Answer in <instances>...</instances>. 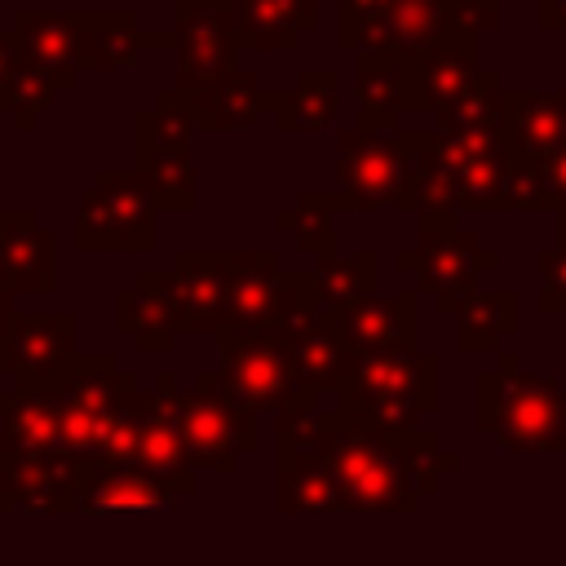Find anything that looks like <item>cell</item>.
<instances>
[{
  "mask_svg": "<svg viewBox=\"0 0 566 566\" xmlns=\"http://www.w3.org/2000/svg\"><path fill=\"white\" fill-rule=\"evenodd\" d=\"M478 429L517 455H566V385L522 371L513 349L478 376Z\"/></svg>",
  "mask_w": 566,
  "mask_h": 566,
  "instance_id": "6da1fadb",
  "label": "cell"
},
{
  "mask_svg": "<svg viewBox=\"0 0 566 566\" xmlns=\"http://www.w3.org/2000/svg\"><path fill=\"white\" fill-rule=\"evenodd\" d=\"M500 27V0H336V49L416 53L442 35H486Z\"/></svg>",
  "mask_w": 566,
  "mask_h": 566,
  "instance_id": "7a4b0ae2",
  "label": "cell"
},
{
  "mask_svg": "<svg viewBox=\"0 0 566 566\" xmlns=\"http://www.w3.org/2000/svg\"><path fill=\"white\" fill-rule=\"evenodd\" d=\"M438 128H398V133H367L340 128L336 133V203L340 212H416L420 195V159Z\"/></svg>",
  "mask_w": 566,
  "mask_h": 566,
  "instance_id": "3957f363",
  "label": "cell"
},
{
  "mask_svg": "<svg viewBox=\"0 0 566 566\" xmlns=\"http://www.w3.org/2000/svg\"><path fill=\"white\" fill-rule=\"evenodd\" d=\"M18 80H13V128L35 133L40 115L75 88L84 71L80 13L75 9H18Z\"/></svg>",
  "mask_w": 566,
  "mask_h": 566,
  "instance_id": "277c9868",
  "label": "cell"
},
{
  "mask_svg": "<svg viewBox=\"0 0 566 566\" xmlns=\"http://www.w3.org/2000/svg\"><path fill=\"white\" fill-rule=\"evenodd\" d=\"M394 265L411 274L416 292L433 296L438 314H455V305L500 270V252L464 230L460 212H416V243L402 248Z\"/></svg>",
  "mask_w": 566,
  "mask_h": 566,
  "instance_id": "5b68a950",
  "label": "cell"
},
{
  "mask_svg": "<svg viewBox=\"0 0 566 566\" xmlns=\"http://www.w3.org/2000/svg\"><path fill=\"white\" fill-rule=\"evenodd\" d=\"M327 473L345 500V513H398L411 517L420 509V486L407 469L402 442L363 433V429H336L323 447Z\"/></svg>",
  "mask_w": 566,
  "mask_h": 566,
  "instance_id": "8992f818",
  "label": "cell"
},
{
  "mask_svg": "<svg viewBox=\"0 0 566 566\" xmlns=\"http://www.w3.org/2000/svg\"><path fill=\"white\" fill-rule=\"evenodd\" d=\"M159 195L142 168H102L75 203V252H150Z\"/></svg>",
  "mask_w": 566,
  "mask_h": 566,
  "instance_id": "52a82bcc",
  "label": "cell"
},
{
  "mask_svg": "<svg viewBox=\"0 0 566 566\" xmlns=\"http://www.w3.org/2000/svg\"><path fill=\"white\" fill-rule=\"evenodd\" d=\"M195 128L199 124H195L190 102L177 84L155 93V102L133 115L137 168L150 177L164 212H195L199 208V168L190 159Z\"/></svg>",
  "mask_w": 566,
  "mask_h": 566,
  "instance_id": "ba28073f",
  "label": "cell"
},
{
  "mask_svg": "<svg viewBox=\"0 0 566 566\" xmlns=\"http://www.w3.org/2000/svg\"><path fill=\"white\" fill-rule=\"evenodd\" d=\"M256 420V411L239 407L226 394L221 371H199L195 385L177 394V429L195 473H234L239 460L261 447Z\"/></svg>",
  "mask_w": 566,
  "mask_h": 566,
  "instance_id": "9c48e42d",
  "label": "cell"
},
{
  "mask_svg": "<svg viewBox=\"0 0 566 566\" xmlns=\"http://www.w3.org/2000/svg\"><path fill=\"white\" fill-rule=\"evenodd\" d=\"M133 385H137V376L124 371L119 358L106 349L80 354L71 363V371L57 380V389H62V451H71L84 469L102 464L111 416Z\"/></svg>",
  "mask_w": 566,
  "mask_h": 566,
  "instance_id": "30bf717a",
  "label": "cell"
},
{
  "mask_svg": "<svg viewBox=\"0 0 566 566\" xmlns=\"http://www.w3.org/2000/svg\"><path fill=\"white\" fill-rule=\"evenodd\" d=\"M172 35H177V88H203L234 71V9L230 0H172Z\"/></svg>",
  "mask_w": 566,
  "mask_h": 566,
  "instance_id": "8fae6325",
  "label": "cell"
},
{
  "mask_svg": "<svg viewBox=\"0 0 566 566\" xmlns=\"http://www.w3.org/2000/svg\"><path fill=\"white\" fill-rule=\"evenodd\" d=\"M221 385L248 411H274L287 389V340L279 332H217Z\"/></svg>",
  "mask_w": 566,
  "mask_h": 566,
  "instance_id": "7c38bea8",
  "label": "cell"
},
{
  "mask_svg": "<svg viewBox=\"0 0 566 566\" xmlns=\"http://www.w3.org/2000/svg\"><path fill=\"white\" fill-rule=\"evenodd\" d=\"M75 358V314L66 310H18L0 340V376L13 385H53L71 371Z\"/></svg>",
  "mask_w": 566,
  "mask_h": 566,
  "instance_id": "4fadbf2b",
  "label": "cell"
},
{
  "mask_svg": "<svg viewBox=\"0 0 566 566\" xmlns=\"http://www.w3.org/2000/svg\"><path fill=\"white\" fill-rule=\"evenodd\" d=\"M84 482V464L71 451H27L0 455V513H40L62 517L75 513Z\"/></svg>",
  "mask_w": 566,
  "mask_h": 566,
  "instance_id": "5bb4252c",
  "label": "cell"
},
{
  "mask_svg": "<svg viewBox=\"0 0 566 566\" xmlns=\"http://www.w3.org/2000/svg\"><path fill=\"white\" fill-rule=\"evenodd\" d=\"M287 283H292V270H283L274 248L230 252V279H226L217 332H274L279 310L287 301Z\"/></svg>",
  "mask_w": 566,
  "mask_h": 566,
  "instance_id": "9a60e30c",
  "label": "cell"
},
{
  "mask_svg": "<svg viewBox=\"0 0 566 566\" xmlns=\"http://www.w3.org/2000/svg\"><path fill=\"white\" fill-rule=\"evenodd\" d=\"M482 71V35H442L416 53H407L402 66V111L424 115L451 106L469 80Z\"/></svg>",
  "mask_w": 566,
  "mask_h": 566,
  "instance_id": "2e32d148",
  "label": "cell"
},
{
  "mask_svg": "<svg viewBox=\"0 0 566 566\" xmlns=\"http://www.w3.org/2000/svg\"><path fill=\"white\" fill-rule=\"evenodd\" d=\"M177 371H155L150 389H146V407H142V433H137V460L146 473H155L159 482H168V491L177 500L195 495L199 478L186 460L181 447V429H177Z\"/></svg>",
  "mask_w": 566,
  "mask_h": 566,
  "instance_id": "e0dca14e",
  "label": "cell"
},
{
  "mask_svg": "<svg viewBox=\"0 0 566 566\" xmlns=\"http://www.w3.org/2000/svg\"><path fill=\"white\" fill-rule=\"evenodd\" d=\"M438 155L451 168L460 212H495L500 181L513 164V155L500 137V124L469 128V133H438Z\"/></svg>",
  "mask_w": 566,
  "mask_h": 566,
  "instance_id": "ac0fdd59",
  "label": "cell"
},
{
  "mask_svg": "<svg viewBox=\"0 0 566 566\" xmlns=\"http://www.w3.org/2000/svg\"><path fill=\"white\" fill-rule=\"evenodd\" d=\"M115 327L142 354H172V345L181 336L172 270H137L128 279V287L115 292Z\"/></svg>",
  "mask_w": 566,
  "mask_h": 566,
  "instance_id": "d6986e66",
  "label": "cell"
},
{
  "mask_svg": "<svg viewBox=\"0 0 566 566\" xmlns=\"http://www.w3.org/2000/svg\"><path fill=\"white\" fill-rule=\"evenodd\" d=\"M0 287L13 296L57 292V234L31 208H0Z\"/></svg>",
  "mask_w": 566,
  "mask_h": 566,
  "instance_id": "ffe728a7",
  "label": "cell"
},
{
  "mask_svg": "<svg viewBox=\"0 0 566 566\" xmlns=\"http://www.w3.org/2000/svg\"><path fill=\"white\" fill-rule=\"evenodd\" d=\"M500 137L513 159H548L566 146V88H504Z\"/></svg>",
  "mask_w": 566,
  "mask_h": 566,
  "instance_id": "44dd1931",
  "label": "cell"
},
{
  "mask_svg": "<svg viewBox=\"0 0 566 566\" xmlns=\"http://www.w3.org/2000/svg\"><path fill=\"white\" fill-rule=\"evenodd\" d=\"M84 71H128L150 49H177L172 31H146L133 9H75Z\"/></svg>",
  "mask_w": 566,
  "mask_h": 566,
  "instance_id": "7402d4cb",
  "label": "cell"
},
{
  "mask_svg": "<svg viewBox=\"0 0 566 566\" xmlns=\"http://www.w3.org/2000/svg\"><path fill=\"white\" fill-rule=\"evenodd\" d=\"M177 509V495L168 482L146 473L142 464H93L84 469L75 513L102 517V513H168Z\"/></svg>",
  "mask_w": 566,
  "mask_h": 566,
  "instance_id": "603a6c76",
  "label": "cell"
},
{
  "mask_svg": "<svg viewBox=\"0 0 566 566\" xmlns=\"http://www.w3.org/2000/svg\"><path fill=\"white\" fill-rule=\"evenodd\" d=\"M57 447H62V389H57V380L0 389V455L57 451Z\"/></svg>",
  "mask_w": 566,
  "mask_h": 566,
  "instance_id": "cb8c5ba5",
  "label": "cell"
},
{
  "mask_svg": "<svg viewBox=\"0 0 566 566\" xmlns=\"http://www.w3.org/2000/svg\"><path fill=\"white\" fill-rule=\"evenodd\" d=\"M226 279H230V248H221V252L181 248V252L172 256V283H177L181 336L217 332V327H221Z\"/></svg>",
  "mask_w": 566,
  "mask_h": 566,
  "instance_id": "d4e9b609",
  "label": "cell"
},
{
  "mask_svg": "<svg viewBox=\"0 0 566 566\" xmlns=\"http://www.w3.org/2000/svg\"><path fill=\"white\" fill-rule=\"evenodd\" d=\"M420 336V292L402 287V292H376L367 305H358L354 314L340 318V340L354 354H371V349H416Z\"/></svg>",
  "mask_w": 566,
  "mask_h": 566,
  "instance_id": "484cf974",
  "label": "cell"
},
{
  "mask_svg": "<svg viewBox=\"0 0 566 566\" xmlns=\"http://www.w3.org/2000/svg\"><path fill=\"white\" fill-rule=\"evenodd\" d=\"M239 53H292L318 27V0H230Z\"/></svg>",
  "mask_w": 566,
  "mask_h": 566,
  "instance_id": "4316f807",
  "label": "cell"
},
{
  "mask_svg": "<svg viewBox=\"0 0 566 566\" xmlns=\"http://www.w3.org/2000/svg\"><path fill=\"white\" fill-rule=\"evenodd\" d=\"M265 111L279 133H327L340 115V75L327 66L296 71L292 88H265Z\"/></svg>",
  "mask_w": 566,
  "mask_h": 566,
  "instance_id": "83f0119b",
  "label": "cell"
},
{
  "mask_svg": "<svg viewBox=\"0 0 566 566\" xmlns=\"http://www.w3.org/2000/svg\"><path fill=\"white\" fill-rule=\"evenodd\" d=\"M402 66L407 53L398 49H363L354 53V93H358V128L367 133H398L402 115Z\"/></svg>",
  "mask_w": 566,
  "mask_h": 566,
  "instance_id": "f1b7e54d",
  "label": "cell"
},
{
  "mask_svg": "<svg viewBox=\"0 0 566 566\" xmlns=\"http://www.w3.org/2000/svg\"><path fill=\"white\" fill-rule=\"evenodd\" d=\"M186 102H190L195 124L208 133H243L265 115V88H261L256 71H243V66H234L217 84L190 88Z\"/></svg>",
  "mask_w": 566,
  "mask_h": 566,
  "instance_id": "f546056e",
  "label": "cell"
},
{
  "mask_svg": "<svg viewBox=\"0 0 566 566\" xmlns=\"http://www.w3.org/2000/svg\"><path fill=\"white\" fill-rule=\"evenodd\" d=\"M455 349L460 354H500L504 336H517L522 327V296L509 287L469 292L455 305Z\"/></svg>",
  "mask_w": 566,
  "mask_h": 566,
  "instance_id": "4dcf8cb0",
  "label": "cell"
},
{
  "mask_svg": "<svg viewBox=\"0 0 566 566\" xmlns=\"http://www.w3.org/2000/svg\"><path fill=\"white\" fill-rule=\"evenodd\" d=\"M274 509L283 517L345 513V500L327 473V460L323 455H274Z\"/></svg>",
  "mask_w": 566,
  "mask_h": 566,
  "instance_id": "1f68e13d",
  "label": "cell"
},
{
  "mask_svg": "<svg viewBox=\"0 0 566 566\" xmlns=\"http://www.w3.org/2000/svg\"><path fill=\"white\" fill-rule=\"evenodd\" d=\"M349 363H354V349L340 340V332L332 323H318L314 332H305V336H296L287 345L292 389H305V394H336L345 371H349Z\"/></svg>",
  "mask_w": 566,
  "mask_h": 566,
  "instance_id": "d6a6232c",
  "label": "cell"
},
{
  "mask_svg": "<svg viewBox=\"0 0 566 566\" xmlns=\"http://www.w3.org/2000/svg\"><path fill=\"white\" fill-rule=\"evenodd\" d=\"M376 274H380V256L376 248L363 252H336L327 261H314V287H318V314H354L358 305H367L376 296Z\"/></svg>",
  "mask_w": 566,
  "mask_h": 566,
  "instance_id": "836d02e7",
  "label": "cell"
},
{
  "mask_svg": "<svg viewBox=\"0 0 566 566\" xmlns=\"http://www.w3.org/2000/svg\"><path fill=\"white\" fill-rule=\"evenodd\" d=\"M336 190H301L292 208H283L274 217L279 234H292L296 248H305L314 261H327L340 252V234H336Z\"/></svg>",
  "mask_w": 566,
  "mask_h": 566,
  "instance_id": "e575fe53",
  "label": "cell"
},
{
  "mask_svg": "<svg viewBox=\"0 0 566 566\" xmlns=\"http://www.w3.org/2000/svg\"><path fill=\"white\" fill-rule=\"evenodd\" d=\"M500 102H504V84H500V71H478L469 80V88L438 111V133H469V128H486V124H500Z\"/></svg>",
  "mask_w": 566,
  "mask_h": 566,
  "instance_id": "d590c367",
  "label": "cell"
},
{
  "mask_svg": "<svg viewBox=\"0 0 566 566\" xmlns=\"http://www.w3.org/2000/svg\"><path fill=\"white\" fill-rule=\"evenodd\" d=\"M398 442H402V455H407V469H411L420 495H433L438 482L460 469V455L447 451V447L438 442V433H429V429H411V433L398 438Z\"/></svg>",
  "mask_w": 566,
  "mask_h": 566,
  "instance_id": "8d00e7d4",
  "label": "cell"
},
{
  "mask_svg": "<svg viewBox=\"0 0 566 566\" xmlns=\"http://www.w3.org/2000/svg\"><path fill=\"white\" fill-rule=\"evenodd\" d=\"M544 208H553L548 186H544V168L535 159H513L504 181H500L495 212H544Z\"/></svg>",
  "mask_w": 566,
  "mask_h": 566,
  "instance_id": "74e56055",
  "label": "cell"
},
{
  "mask_svg": "<svg viewBox=\"0 0 566 566\" xmlns=\"http://www.w3.org/2000/svg\"><path fill=\"white\" fill-rule=\"evenodd\" d=\"M535 270H539V292H535L539 314H566V248L562 243L539 248Z\"/></svg>",
  "mask_w": 566,
  "mask_h": 566,
  "instance_id": "f35d334b",
  "label": "cell"
},
{
  "mask_svg": "<svg viewBox=\"0 0 566 566\" xmlns=\"http://www.w3.org/2000/svg\"><path fill=\"white\" fill-rule=\"evenodd\" d=\"M13 80H18V31L0 27V111L13 106Z\"/></svg>",
  "mask_w": 566,
  "mask_h": 566,
  "instance_id": "ab89813d",
  "label": "cell"
},
{
  "mask_svg": "<svg viewBox=\"0 0 566 566\" xmlns=\"http://www.w3.org/2000/svg\"><path fill=\"white\" fill-rule=\"evenodd\" d=\"M539 168H544V186H548L553 212L566 208V146H557L548 159H539Z\"/></svg>",
  "mask_w": 566,
  "mask_h": 566,
  "instance_id": "60d3db41",
  "label": "cell"
},
{
  "mask_svg": "<svg viewBox=\"0 0 566 566\" xmlns=\"http://www.w3.org/2000/svg\"><path fill=\"white\" fill-rule=\"evenodd\" d=\"M535 27L539 31H566V0H535Z\"/></svg>",
  "mask_w": 566,
  "mask_h": 566,
  "instance_id": "b9f144b4",
  "label": "cell"
},
{
  "mask_svg": "<svg viewBox=\"0 0 566 566\" xmlns=\"http://www.w3.org/2000/svg\"><path fill=\"white\" fill-rule=\"evenodd\" d=\"M13 318H18V296H13L9 287H0V340H4V332L13 327Z\"/></svg>",
  "mask_w": 566,
  "mask_h": 566,
  "instance_id": "7bdbcfd3",
  "label": "cell"
},
{
  "mask_svg": "<svg viewBox=\"0 0 566 566\" xmlns=\"http://www.w3.org/2000/svg\"><path fill=\"white\" fill-rule=\"evenodd\" d=\"M557 243L566 248V208H557Z\"/></svg>",
  "mask_w": 566,
  "mask_h": 566,
  "instance_id": "ee69618b",
  "label": "cell"
}]
</instances>
